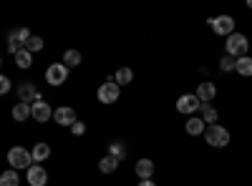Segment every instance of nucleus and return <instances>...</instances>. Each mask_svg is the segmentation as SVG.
Returning <instances> with one entry per match:
<instances>
[{
  "label": "nucleus",
  "instance_id": "f257e3e1",
  "mask_svg": "<svg viewBox=\"0 0 252 186\" xmlns=\"http://www.w3.org/2000/svg\"><path fill=\"white\" fill-rule=\"evenodd\" d=\"M229 131L224 126H220V123H212V126H207L204 129V141H207V146H212V149H224L227 143H229Z\"/></svg>",
  "mask_w": 252,
  "mask_h": 186
},
{
  "label": "nucleus",
  "instance_id": "f03ea898",
  "mask_svg": "<svg viewBox=\"0 0 252 186\" xmlns=\"http://www.w3.org/2000/svg\"><path fill=\"white\" fill-rule=\"evenodd\" d=\"M8 163H10V169H15V171H20V169L28 171L33 166V156H31V151L26 146H13L8 151Z\"/></svg>",
  "mask_w": 252,
  "mask_h": 186
},
{
  "label": "nucleus",
  "instance_id": "7ed1b4c3",
  "mask_svg": "<svg viewBox=\"0 0 252 186\" xmlns=\"http://www.w3.org/2000/svg\"><path fill=\"white\" fill-rule=\"evenodd\" d=\"M119 96H121V86L116 83L114 78H106V80H103V83L98 86V91H96V98H98L101 103H106V106L116 103Z\"/></svg>",
  "mask_w": 252,
  "mask_h": 186
},
{
  "label": "nucleus",
  "instance_id": "20e7f679",
  "mask_svg": "<svg viewBox=\"0 0 252 186\" xmlns=\"http://www.w3.org/2000/svg\"><path fill=\"white\" fill-rule=\"evenodd\" d=\"M207 23L212 26L215 35L227 38V35H232V33H235V18H232V15H217V18H209Z\"/></svg>",
  "mask_w": 252,
  "mask_h": 186
},
{
  "label": "nucleus",
  "instance_id": "39448f33",
  "mask_svg": "<svg viewBox=\"0 0 252 186\" xmlns=\"http://www.w3.org/2000/svg\"><path fill=\"white\" fill-rule=\"evenodd\" d=\"M68 80V68L63 66V63H51L48 68H46V83L48 86H53V88H58V86H63Z\"/></svg>",
  "mask_w": 252,
  "mask_h": 186
},
{
  "label": "nucleus",
  "instance_id": "423d86ee",
  "mask_svg": "<svg viewBox=\"0 0 252 186\" xmlns=\"http://www.w3.org/2000/svg\"><path fill=\"white\" fill-rule=\"evenodd\" d=\"M199 108H202V101L197 98V93H184L177 98V111L182 116H194Z\"/></svg>",
  "mask_w": 252,
  "mask_h": 186
},
{
  "label": "nucleus",
  "instance_id": "0eeeda50",
  "mask_svg": "<svg viewBox=\"0 0 252 186\" xmlns=\"http://www.w3.org/2000/svg\"><path fill=\"white\" fill-rule=\"evenodd\" d=\"M227 55H232V58H242V55H247V38H245L242 33L227 35Z\"/></svg>",
  "mask_w": 252,
  "mask_h": 186
},
{
  "label": "nucleus",
  "instance_id": "6e6552de",
  "mask_svg": "<svg viewBox=\"0 0 252 186\" xmlns=\"http://www.w3.org/2000/svg\"><path fill=\"white\" fill-rule=\"evenodd\" d=\"M26 181L31 186H46L48 184V171H46L43 163H33V166L26 171Z\"/></svg>",
  "mask_w": 252,
  "mask_h": 186
},
{
  "label": "nucleus",
  "instance_id": "1a4fd4ad",
  "mask_svg": "<svg viewBox=\"0 0 252 186\" xmlns=\"http://www.w3.org/2000/svg\"><path fill=\"white\" fill-rule=\"evenodd\" d=\"M53 121L58 123V126H73V123L78 121V116H76V111L71 108V106H61V108H56L53 111Z\"/></svg>",
  "mask_w": 252,
  "mask_h": 186
},
{
  "label": "nucleus",
  "instance_id": "9d476101",
  "mask_svg": "<svg viewBox=\"0 0 252 186\" xmlns=\"http://www.w3.org/2000/svg\"><path fill=\"white\" fill-rule=\"evenodd\" d=\"M31 111H33V118L38 121V123H46V121H51L53 118V108L48 106V101H35L33 106H31Z\"/></svg>",
  "mask_w": 252,
  "mask_h": 186
},
{
  "label": "nucleus",
  "instance_id": "9b49d317",
  "mask_svg": "<svg viewBox=\"0 0 252 186\" xmlns=\"http://www.w3.org/2000/svg\"><path fill=\"white\" fill-rule=\"evenodd\" d=\"M18 101L20 103H31V106H33L35 101H40V91L33 83H20L18 86Z\"/></svg>",
  "mask_w": 252,
  "mask_h": 186
},
{
  "label": "nucleus",
  "instance_id": "f8f14e48",
  "mask_svg": "<svg viewBox=\"0 0 252 186\" xmlns=\"http://www.w3.org/2000/svg\"><path fill=\"white\" fill-rule=\"evenodd\" d=\"M215 96H217V86L212 83V80H202V83L197 86V98H199L202 103L215 101Z\"/></svg>",
  "mask_w": 252,
  "mask_h": 186
},
{
  "label": "nucleus",
  "instance_id": "ddd939ff",
  "mask_svg": "<svg viewBox=\"0 0 252 186\" xmlns=\"http://www.w3.org/2000/svg\"><path fill=\"white\" fill-rule=\"evenodd\" d=\"M134 171H136V176H139L141 181L152 179V176H154V161H152V159H139L136 166H134Z\"/></svg>",
  "mask_w": 252,
  "mask_h": 186
},
{
  "label": "nucleus",
  "instance_id": "4468645a",
  "mask_svg": "<svg viewBox=\"0 0 252 186\" xmlns=\"http://www.w3.org/2000/svg\"><path fill=\"white\" fill-rule=\"evenodd\" d=\"M204 129H207V123L202 118H197V116H189L187 123H184V131L189 136H204Z\"/></svg>",
  "mask_w": 252,
  "mask_h": 186
},
{
  "label": "nucleus",
  "instance_id": "2eb2a0df",
  "mask_svg": "<svg viewBox=\"0 0 252 186\" xmlns=\"http://www.w3.org/2000/svg\"><path fill=\"white\" fill-rule=\"evenodd\" d=\"M31 156H33V163H43V161L51 159V146L46 141H38L33 146V151H31Z\"/></svg>",
  "mask_w": 252,
  "mask_h": 186
},
{
  "label": "nucleus",
  "instance_id": "dca6fc26",
  "mask_svg": "<svg viewBox=\"0 0 252 186\" xmlns=\"http://www.w3.org/2000/svg\"><path fill=\"white\" fill-rule=\"evenodd\" d=\"M13 121H18V123H23V121H28V118H33V111H31V103H15L13 106Z\"/></svg>",
  "mask_w": 252,
  "mask_h": 186
},
{
  "label": "nucleus",
  "instance_id": "f3484780",
  "mask_svg": "<svg viewBox=\"0 0 252 186\" xmlns=\"http://www.w3.org/2000/svg\"><path fill=\"white\" fill-rule=\"evenodd\" d=\"M63 66H66L68 71H71V68H76V66H81V51L68 48L66 53H63Z\"/></svg>",
  "mask_w": 252,
  "mask_h": 186
},
{
  "label": "nucleus",
  "instance_id": "a211bd4d",
  "mask_svg": "<svg viewBox=\"0 0 252 186\" xmlns=\"http://www.w3.org/2000/svg\"><path fill=\"white\" fill-rule=\"evenodd\" d=\"M8 40H15V43L23 48L28 40H31V30L28 28H15V30H10V35H8Z\"/></svg>",
  "mask_w": 252,
  "mask_h": 186
},
{
  "label": "nucleus",
  "instance_id": "6ab92c4d",
  "mask_svg": "<svg viewBox=\"0 0 252 186\" xmlns=\"http://www.w3.org/2000/svg\"><path fill=\"white\" fill-rule=\"evenodd\" d=\"M235 71H237L242 78H250V76H252V58H250V55L237 58V66H235Z\"/></svg>",
  "mask_w": 252,
  "mask_h": 186
},
{
  "label": "nucleus",
  "instance_id": "aec40b11",
  "mask_svg": "<svg viewBox=\"0 0 252 186\" xmlns=\"http://www.w3.org/2000/svg\"><path fill=\"white\" fill-rule=\"evenodd\" d=\"M13 58H15V66H18V68H31V66H33V53H28L26 48H20Z\"/></svg>",
  "mask_w": 252,
  "mask_h": 186
},
{
  "label": "nucleus",
  "instance_id": "412c9836",
  "mask_svg": "<svg viewBox=\"0 0 252 186\" xmlns=\"http://www.w3.org/2000/svg\"><path fill=\"white\" fill-rule=\"evenodd\" d=\"M116 169H119V161H116L114 156H109V154L98 161V171H101V174H114Z\"/></svg>",
  "mask_w": 252,
  "mask_h": 186
},
{
  "label": "nucleus",
  "instance_id": "4be33fe9",
  "mask_svg": "<svg viewBox=\"0 0 252 186\" xmlns=\"http://www.w3.org/2000/svg\"><path fill=\"white\" fill-rule=\"evenodd\" d=\"M0 186H20V176L15 169H5L0 174Z\"/></svg>",
  "mask_w": 252,
  "mask_h": 186
},
{
  "label": "nucleus",
  "instance_id": "5701e85b",
  "mask_svg": "<svg viewBox=\"0 0 252 186\" xmlns=\"http://www.w3.org/2000/svg\"><path fill=\"white\" fill-rule=\"evenodd\" d=\"M109 156H114L116 161H124L126 159V143L124 141H111L109 143Z\"/></svg>",
  "mask_w": 252,
  "mask_h": 186
},
{
  "label": "nucleus",
  "instance_id": "b1692460",
  "mask_svg": "<svg viewBox=\"0 0 252 186\" xmlns=\"http://www.w3.org/2000/svg\"><path fill=\"white\" fill-rule=\"evenodd\" d=\"M114 80H116V83H119V86H129V83H131V80H134V71L124 66V68H119V71H116V76H114Z\"/></svg>",
  "mask_w": 252,
  "mask_h": 186
},
{
  "label": "nucleus",
  "instance_id": "393cba45",
  "mask_svg": "<svg viewBox=\"0 0 252 186\" xmlns=\"http://www.w3.org/2000/svg\"><path fill=\"white\" fill-rule=\"evenodd\" d=\"M23 48H26L28 53H38V51H43V48H46V40H43V38H38V35H31V40H28Z\"/></svg>",
  "mask_w": 252,
  "mask_h": 186
},
{
  "label": "nucleus",
  "instance_id": "a878e982",
  "mask_svg": "<svg viewBox=\"0 0 252 186\" xmlns=\"http://www.w3.org/2000/svg\"><path fill=\"white\" fill-rule=\"evenodd\" d=\"M202 121L209 123V126H212V123H217V111L209 106V103H202Z\"/></svg>",
  "mask_w": 252,
  "mask_h": 186
},
{
  "label": "nucleus",
  "instance_id": "bb28decb",
  "mask_svg": "<svg viewBox=\"0 0 252 186\" xmlns=\"http://www.w3.org/2000/svg\"><path fill=\"white\" fill-rule=\"evenodd\" d=\"M235 66H237V58H232V55H224V58L220 60V68H222L224 73H229V71H235Z\"/></svg>",
  "mask_w": 252,
  "mask_h": 186
},
{
  "label": "nucleus",
  "instance_id": "cd10ccee",
  "mask_svg": "<svg viewBox=\"0 0 252 186\" xmlns=\"http://www.w3.org/2000/svg\"><path fill=\"white\" fill-rule=\"evenodd\" d=\"M71 133H73V136H83V133H86V123H83V121H76L73 126H71Z\"/></svg>",
  "mask_w": 252,
  "mask_h": 186
},
{
  "label": "nucleus",
  "instance_id": "c85d7f7f",
  "mask_svg": "<svg viewBox=\"0 0 252 186\" xmlns=\"http://www.w3.org/2000/svg\"><path fill=\"white\" fill-rule=\"evenodd\" d=\"M8 91H10V78L0 73V96H5Z\"/></svg>",
  "mask_w": 252,
  "mask_h": 186
},
{
  "label": "nucleus",
  "instance_id": "c756f323",
  "mask_svg": "<svg viewBox=\"0 0 252 186\" xmlns=\"http://www.w3.org/2000/svg\"><path fill=\"white\" fill-rule=\"evenodd\" d=\"M18 51H20V46L15 43V40H8V53H10V55H15Z\"/></svg>",
  "mask_w": 252,
  "mask_h": 186
},
{
  "label": "nucleus",
  "instance_id": "7c9ffc66",
  "mask_svg": "<svg viewBox=\"0 0 252 186\" xmlns=\"http://www.w3.org/2000/svg\"><path fill=\"white\" fill-rule=\"evenodd\" d=\"M139 186H157L152 179H146V181H139Z\"/></svg>",
  "mask_w": 252,
  "mask_h": 186
},
{
  "label": "nucleus",
  "instance_id": "2f4dec72",
  "mask_svg": "<svg viewBox=\"0 0 252 186\" xmlns=\"http://www.w3.org/2000/svg\"><path fill=\"white\" fill-rule=\"evenodd\" d=\"M247 8H250V10H252V0H247Z\"/></svg>",
  "mask_w": 252,
  "mask_h": 186
},
{
  "label": "nucleus",
  "instance_id": "473e14b6",
  "mask_svg": "<svg viewBox=\"0 0 252 186\" xmlns=\"http://www.w3.org/2000/svg\"><path fill=\"white\" fill-rule=\"evenodd\" d=\"M0 68H3V55H0Z\"/></svg>",
  "mask_w": 252,
  "mask_h": 186
}]
</instances>
